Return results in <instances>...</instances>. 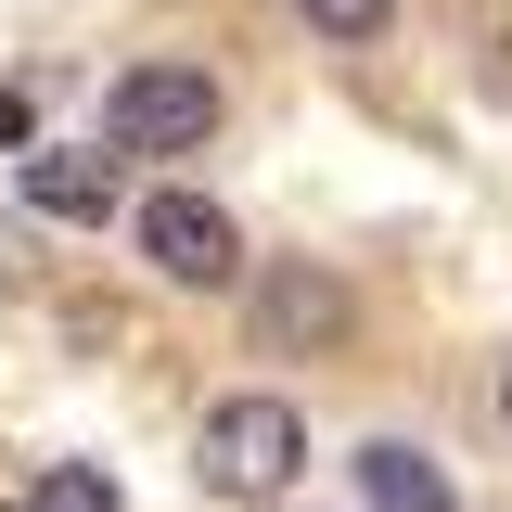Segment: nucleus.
Segmentation results:
<instances>
[{
	"label": "nucleus",
	"instance_id": "f257e3e1",
	"mask_svg": "<svg viewBox=\"0 0 512 512\" xmlns=\"http://www.w3.org/2000/svg\"><path fill=\"white\" fill-rule=\"evenodd\" d=\"M103 141L116 154H205L218 141V77L205 64H128L103 90Z\"/></svg>",
	"mask_w": 512,
	"mask_h": 512
},
{
	"label": "nucleus",
	"instance_id": "f03ea898",
	"mask_svg": "<svg viewBox=\"0 0 512 512\" xmlns=\"http://www.w3.org/2000/svg\"><path fill=\"white\" fill-rule=\"evenodd\" d=\"M295 461H308V423H295L282 397H218V410H205V487H218V500H282Z\"/></svg>",
	"mask_w": 512,
	"mask_h": 512
},
{
	"label": "nucleus",
	"instance_id": "7ed1b4c3",
	"mask_svg": "<svg viewBox=\"0 0 512 512\" xmlns=\"http://www.w3.org/2000/svg\"><path fill=\"white\" fill-rule=\"evenodd\" d=\"M141 256H154L167 282H192V295H218V282L244 269V231H231V205H205V192H154V205H141Z\"/></svg>",
	"mask_w": 512,
	"mask_h": 512
},
{
	"label": "nucleus",
	"instance_id": "20e7f679",
	"mask_svg": "<svg viewBox=\"0 0 512 512\" xmlns=\"http://www.w3.org/2000/svg\"><path fill=\"white\" fill-rule=\"evenodd\" d=\"M13 180H26V205L39 218H64V231H90V218H116V141H26L13 154Z\"/></svg>",
	"mask_w": 512,
	"mask_h": 512
},
{
	"label": "nucleus",
	"instance_id": "39448f33",
	"mask_svg": "<svg viewBox=\"0 0 512 512\" xmlns=\"http://www.w3.org/2000/svg\"><path fill=\"white\" fill-rule=\"evenodd\" d=\"M359 500H372V512H461V500H448V461L410 448V436H372V448H359Z\"/></svg>",
	"mask_w": 512,
	"mask_h": 512
},
{
	"label": "nucleus",
	"instance_id": "423d86ee",
	"mask_svg": "<svg viewBox=\"0 0 512 512\" xmlns=\"http://www.w3.org/2000/svg\"><path fill=\"white\" fill-rule=\"evenodd\" d=\"M256 320H269V346H333V333H346V295H333L320 269H269V282H256Z\"/></svg>",
	"mask_w": 512,
	"mask_h": 512
},
{
	"label": "nucleus",
	"instance_id": "0eeeda50",
	"mask_svg": "<svg viewBox=\"0 0 512 512\" xmlns=\"http://www.w3.org/2000/svg\"><path fill=\"white\" fill-rule=\"evenodd\" d=\"M26 512H128V500L103 487V474H90V461H52V474L26 487Z\"/></svg>",
	"mask_w": 512,
	"mask_h": 512
},
{
	"label": "nucleus",
	"instance_id": "6e6552de",
	"mask_svg": "<svg viewBox=\"0 0 512 512\" xmlns=\"http://www.w3.org/2000/svg\"><path fill=\"white\" fill-rule=\"evenodd\" d=\"M295 13H308L333 52H359V39H384V13H397V0H295Z\"/></svg>",
	"mask_w": 512,
	"mask_h": 512
},
{
	"label": "nucleus",
	"instance_id": "1a4fd4ad",
	"mask_svg": "<svg viewBox=\"0 0 512 512\" xmlns=\"http://www.w3.org/2000/svg\"><path fill=\"white\" fill-rule=\"evenodd\" d=\"M0 141H39V128H26V90H0Z\"/></svg>",
	"mask_w": 512,
	"mask_h": 512
},
{
	"label": "nucleus",
	"instance_id": "9d476101",
	"mask_svg": "<svg viewBox=\"0 0 512 512\" xmlns=\"http://www.w3.org/2000/svg\"><path fill=\"white\" fill-rule=\"evenodd\" d=\"M500 423H512V372H500Z\"/></svg>",
	"mask_w": 512,
	"mask_h": 512
}]
</instances>
